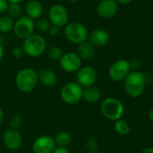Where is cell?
Instances as JSON below:
<instances>
[{
    "mask_svg": "<svg viewBox=\"0 0 153 153\" xmlns=\"http://www.w3.org/2000/svg\"><path fill=\"white\" fill-rule=\"evenodd\" d=\"M147 84V76L141 71H131L124 80L126 93L133 99H137L143 95Z\"/></svg>",
    "mask_w": 153,
    "mask_h": 153,
    "instance_id": "1",
    "label": "cell"
},
{
    "mask_svg": "<svg viewBox=\"0 0 153 153\" xmlns=\"http://www.w3.org/2000/svg\"><path fill=\"white\" fill-rule=\"evenodd\" d=\"M14 82L20 91L25 93L30 92L39 83L38 72L30 67L22 68L16 74Z\"/></svg>",
    "mask_w": 153,
    "mask_h": 153,
    "instance_id": "2",
    "label": "cell"
},
{
    "mask_svg": "<svg viewBox=\"0 0 153 153\" xmlns=\"http://www.w3.org/2000/svg\"><path fill=\"white\" fill-rule=\"evenodd\" d=\"M22 48L26 56L30 57H39L47 49V41L43 36L33 33L23 39Z\"/></svg>",
    "mask_w": 153,
    "mask_h": 153,
    "instance_id": "3",
    "label": "cell"
},
{
    "mask_svg": "<svg viewBox=\"0 0 153 153\" xmlns=\"http://www.w3.org/2000/svg\"><path fill=\"white\" fill-rule=\"evenodd\" d=\"M101 114L108 120L117 121L122 119L125 114V106L123 102L115 98H107L100 105Z\"/></svg>",
    "mask_w": 153,
    "mask_h": 153,
    "instance_id": "4",
    "label": "cell"
},
{
    "mask_svg": "<svg viewBox=\"0 0 153 153\" xmlns=\"http://www.w3.org/2000/svg\"><path fill=\"white\" fill-rule=\"evenodd\" d=\"M64 34L69 42L76 45L88 40L89 36V32L85 25L79 22H68L65 26Z\"/></svg>",
    "mask_w": 153,
    "mask_h": 153,
    "instance_id": "5",
    "label": "cell"
},
{
    "mask_svg": "<svg viewBox=\"0 0 153 153\" xmlns=\"http://www.w3.org/2000/svg\"><path fill=\"white\" fill-rule=\"evenodd\" d=\"M83 88L76 82H68L63 85L60 91V97L63 102L67 105H76L82 100Z\"/></svg>",
    "mask_w": 153,
    "mask_h": 153,
    "instance_id": "6",
    "label": "cell"
},
{
    "mask_svg": "<svg viewBox=\"0 0 153 153\" xmlns=\"http://www.w3.org/2000/svg\"><path fill=\"white\" fill-rule=\"evenodd\" d=\"M35 29V21L27 15H22L15 20L13 31L18 39L23 40L32 35Z\"/></svg>",
    "mask_w": 153,
    "mask_h": 153,
    "instance_id": "7",
    "label": "cell"
},
{
    "mask_svg": "<svg viewBox=\"0 0 153 153\" xmlns=\"http://www.w3.org/2000/svg\"><path fill=\"white\" fill-rule=\"evenodd\" d=\"M48 20L51 22V25L58 28L65 27L69 21L68 10L61 4H55L49 8Z\"/></svg>",
    "mask_w": 153,
    "mask_h": 153,
    "instance_id": "8",
    "label": "cell"
},
{
    "mask_svg": "<svg viewBox=\"0 0 153 153\" xmlns=\"http://www.w3.org/2000/svg\"><path fill=\"white\" fill-rule=\"evenodd\" d=\"M132 71L129 61L118 59L115 61L108 68V76L114 82L124 81Z\"/></svg>",
    "mask_w": 153,
    "mask_h": 153,
    "instance_id": "9",
    "label": "cell"
},
{
    "mask_svg": "<svg viewBox=\"0 0 153 153\" xmlns=\"http://www.w3.org/2000/svg\"><path fill=\"white\" fill-rule=\"evenodd\" d=\"M98 74L96 70L90 65L82 66L76 72V82L83 89L91 87L97 82Z\"/></svg>",
    "mask_w": 153,
    "mask_h": 153,
    "instance_id": "10",
    "label": "cell"
},
{
    "mask_svg": "<svg viewBox=\"0 0 153 153\" xmlns=\"http://www.w3.org/2000/svg\"><path fill=\"white\" fill-rule=\"evenodd\" d=\"M82 58L75 52L64 53L59 60V65L66 73H76L82 67Z\"/></svg>",
    "mask_w": 153,
    "mask_h": 153,
    "instance_id": "11",
    "label": "cell"
},
{
    "mask_svg": "<svg viewBox=\"0 0 153 153\" xmlns=\"http://www.w3.org/2000/svg\"><path fill=\"white\" fill-rule=\"evenodd\" d=\"M31 148L33 153H53L56 144L52 136L45 134L36 138Z\"/></svg>",
    "mask_w": 153,
    "mask_h": 153,
    "instance_id": "12",
    "label": "cell"
},
{
    "mask_svg": "<svg viewBox=\"0 0 153 153\" xmlns=\"http://www.w3.org/2000/svg\"><path fill=\"white\" fill-rule=\"evenodd\" d=\"M3 143L10 151H17L22 147V136L19 130L9 128L3 134Z\"/></svg>",
    "mask_w": 153,
    "mask_h": 153,
    "instance_id": "13",
    "label": "cell"
},
{
    "mask_svg": "<svg viewBox=\"0 0 153 153\" xmlns=\"http://www.w3.org/2000/svg\"><path fill=\"white\" fill-rule=\"evenodd\" d=\"M118 11V4L115 0H100L97 6V13L105 19H109L114 17Z\"/></svg>",
    "mask_w": 153,
    "mask_h": 153,
    "instance_id": "14",
    "label": "cell"
},
{
    "mask_svg": "<svg viewBox=\"0 0 153 153\" xmlns=\"http://www.w3.org/2000/svg\"><path fill=\"white\" fill-rule=\"evenodd\" d=\"M110 39V35L108 30L98 28L93 30L88 36V41L91 43L95 48H100L106 46Z\"/></svg>",
    "mask_w": 153,
    "mask_h": 153,
    "instance_id": "15",
    "label": "cell"
},
{
    "mask_svg": "<svg viewBox=\"0 0 153 153\" xmlns=\"http://www.w3.org/2000/svg\"><path fill=\"white\" fill-rule=\"evenodd\" d=\"M38 77H39V82H40L45 87H53L56 85L57 82V76L56 73L48 68L40 69L38 72Z\"/></svg>",
    "mask_w": 153,
    "mask_h": 153,
    "instance_id": "16",
    "label": "cell"
},
{
    "mask_svg": "<svg viewBox=\"0 0 153 153\" xmlns=\"http://www.w3.org/2000/svg\"><path fill=\"white\" fill-rule=\"evenodd\" d=\"M25 13L28 17L36 21L43 13V5L38 0H30L25 5Z\"/></svg>",
    "mask_w": 153,
    "mask_h": 153,
    "instance_id": "17",
    "label": "cell"
},
{
    "mask_svg": "<svg viewBox=\"0 0 153 153\" xmlns=\"http://www.w3.org/2000/svg\"><path fill=\"white\" fill-rule=\"evenodd\" d=\"M77 54L82 60H90L95 55V47L88 40L78 45Z\"/></svg>",
    "mask_w": 153,
    "mask_h": 153,
    "instance_id": "18",
    "label": "cell"
},
{
    "mask_svg": "<svg viewBox=\"0 0 153 153\" xmlns=\"http://www.w3.org/2000/svg\"><path fill=\"white\" fill-rule=\"evenodd\" d=\"M100 98H101V92L97 87L91 86L83 89L82 100H84L87 103L95 104L100 101Z\"/></svg>",
    "mask_w": 153,
    "mask_h": 153,
    "instance_id": "19",
    "label": "cell"
},
{
    "mask_svg": "<svg viewBox=\"0 0 153 153\" xmlns=\"http://www.w3.org/2000/svg\"><path fill=\"white\" fill-rule=\"evenodd\" d=\"M54 140H55V143L56 144V147L67 148L71 144L73 139H72V135L68 132L62 131L55 136Z\"/></svg>",
    "mask_w": 153,
    "mask_h": 153,
    "instance_id": "20",
    "label": "cell"
},
{
    "mask_svg": "<svg viewBox=\"0 0 153 153\" xmlns=\"http://www.w3.org/2000/svg\"><path fill=\"white\" fill-rule=\"evenodd\" d=\"M14 20L6 15L0 16V32L2 33H8L13 31L14 27Z\"/></svg>",
    "mask_w": 153,
    "mask_h": 153,
    "instance_id": "21",
    "label": "cell"
},
{
    "mask_svg": "<svg viewBox=\"0 0 153 153\" xmlns=\"http://www.w3.org/2000/svg\"><path fill=\"white\" fill-rule=\"evenodd\" d=\"M114 128H115V131L119 135H126L130 133V130H131V127H130V125L128 124V122L126 120H123V119L115 121Z\"/></svg>",
    "mask_w": 153,
    "mask_h": 153,
    "instance_id": "22",
    "label": "cell"
},
{
    "mask_svg": "<svg viewBox=\"0 0 153 153\" xmlns=\"http://www.w3.org/2000/svg\"><path fill=\"white\" fill-rule=\"evenodd\" d=\"M22 8L20 4H9L6 14L13 19L14 21L19 19L21 16H22Z\"/></svg>",
    "mask_w": 153,
    "mask_h": 153,
    "instance_id": "23",
    "label": "cell"
},
{
    "mask_svg": "<svg viewBox=\"0 0 153 153\" xmlns=\"http://www.w3.org/2000/svg\"><path fill=\"white\" fill-rule=\"evenodd\" d=\"M63 55L64 52L62 48L58 46H52L48 49V56L53 61H59Z\"/></svg>",
    "mask_w": 153,
    "mask_h": 153,
    "instance_id": "24",
    "label": "cell"
},
{
    "mask_svg": "<svg viewBox=\"0 0 153 153\" xmlns=\"http://www.w3.org/2000/svg\"><path fill=\"white\" fill-rule=\"evenodd\" d=\"M51 27V22H49L48 18H39L36 20L35 22V28L41 31V32H46L48 31L49 28Z\"/></svg>",
    "mask_w": 153,
    "mask_h": 153,
    "instance_id": "25",
    "label": "cell"
},
{
    "mask_svg": "<svg viewBox=\"0 0 153 153\" xmlns=\"http://www.w3.org/2000/svg\"><path fill=\"white\" fill-rule=\"evenodd\" d=\"M9 125L10 128L19 130V128L22 127V118L19 114H13L9 118Z\"/></svg>",
    "mask_w": 153,
    "mask_h": 153,
    "instance_id": "26",
    "label": "cell"
},
{
    "mask_svg": "<svg viewBox=\"0 0 153 153\" xmlns=\"http://www.w3.org/2000/svg\"><path fill=\"white\" fill-rule=\"evenodd\" d=\"M98 146H99V143H98V140L95 137L91 136V137H88L86 139V141H85V147H86V149L89 152L97 151Z\"/></svg>",
    "mask_w": 153,
    "mask_h": 153,
    "instance_id": "27",
    "label": "cell"
},
{
    "mask_svg": "<svg viewBox=\"0 0 153 153\" xmlns=\"http://www.w3.org/2000/svg\"><path fill=\"white\" fill-rule=\"evenodd\" d=\"M11 55H12V56L13 58L20 59L25 54H24V51H23V49H22V47H14V48H13V49L11 51Z\"/></svg>",
    "mask_w": 153,
    "mask_h": 153,
    "instance_id": "28",
    "label": "cell"
},
{
    "mask_svg": "<svg viewBox=\"0 0 153 153\" xmlns=\"http://www.w3.org/2000/svg\"><path fill=\"white\" fill-rule=\"evenodd\" d=\"M60 33V28L56 27V26H54V25H51V27L49 28L48 30V34L53 37V38H56L59 35Z\"/></svg>",
    "mask_w": 153,
    "mask_h": 153,
    "instance_id": "29",
    "label": "cell"
},
{
    "mask_svg": "<svg viewBox=\"0 0 153 153\" xmlns=\"http://www.w3.org/2000/svg\"><path fill=\"white\" fill-rule=\"evenodd\" d=\"M9 3L7 0H0V16L6 13Z\"/></svg>",
    "mask_w": 153,
    "mask_h": 153,
    "instance_id": "30",
    "label": "cell"
},
{
    "mask_svg": "<svg viewBox=\"0 0 153 153\" xmlns=\"http://www.w3.org/2000/svg\"><path fill=\"white\" fill-rule=\"evenodd\" d=\"M129 63H130V66H131L132 71H138V69L141 66V62L138 59H134V60L130 61Z\"/></svg>",
    "mask_w": 153,
    "mask_h": 153,
    "instance_id": "31",
    "label": "cell"
},
{
    "mask_svg": "<svg viewBox=\"0 0 153 153\" xmlns=\"http://www.w3.org/2000/svg\"><path fill=\"white\" fill-rule=\"evenodd\" d=\"M53 153H71L70 150L68 148H65V147H56Z\"/></svg>",
    "mask_w": 153,
    "mask_h": 153,
    "instance_id": "32",
    "label": "cell"
},
{
    "mask_svg": "<svg viewBox=\"0 0 153 153\" xmlns=\"http://www.w3.org/2000/svg\"><path fill=\"white\" fill-rule=\"evenodd\" d=\"M4 49L3 45L0 43V64H1V62H2V60L4 58Z\"/></svg>",
    "mask_w": 153,
    "mask_h": 153,
    "instance_id": "33",
    "label": "cell"
},
{
    "mask_svg": "<svg viewBox=\"0 0 153 153\" xmlns=\"http://www.w3.org/2000/svg\"><path fill=\"white\" fill-rule=\"evenodd\" d=\"M118 4H130L133 0H115Z\"/></svg>",
    "mask_w": 153,
    "mask_h": 153,
    "instance_id": "34",
    "label": "cell"
},
{
    "mask_svg": "<svg viewBox=\"0 0 153 153\" xmlns=\"http://www.w3.org/2000/svg\"><path fill=\"white\" fill-rule=\"evenodd\" d=\"M141 153H153V147H147L145 149H143Z\"/></svg>",
    "mask_w": 153,
    "mask_h": 153,
    "instance_id": "35",
    "label": "cell"
},
{
    "mask_svg": "<svg viewBox=\"0 0 153 153\" xmlns=\"http://www.w3.org/2000/svg\"><path fill=\"white\" fill-rule=\"evenodd\" d=\"M4 112L2 107L0 106V124L4 121Z\"/></svg>",
    "mask_w": 153,
    "mask_h": 153,
    "instance_id": "36",
    "label": "cell"
},
{
    "mask_svg": "<svg viewBox=\"0 0 153 153\" xmlns=\"http://www.w3.org/2000/svg\"><path fill=\"white\" fill-rule=\"evenodd\" d=\"M148 116H149V118H150V120L152 121L153 123V107L149 110V114H148Z\"/></svg>",
    "mask_w": 153,
    "mask_h": 153,
    "instance_id": "37",
    "label": "cell"
},
{
    "mask_svg": "<svg viewBox=\"0 0 153 153\" xmlns=\"http://www.w3.org/2000/svg\"><path fill=\"white\" fill-rule=\"evenodd\" d=\"M24 0H7L9 4H21Z\"/></svg>",
    "mask_w": 153,
    "mask_h": 153,
    "instance_id": "38",
    "label": "cell"
},
{
    "mask_svg": "<svg viewBox=\"0 0 153 153\" xmlns=\"http://www.w3.org/2000/svg\"><path fill=\"white\" fill-rule=\"evenodd\" d=\"M89 153H103L102 152H100V151H98V150H97V151H93V152H90Z\"/></svg>",
    "mask_w": 153,
    "mask_h": 153,
    "instance_id": "39",
    "label": "cell"
},
{
    "mask_svg": "<svg viewBox=\"0 0 153 153\" xmlns=\"http://www.w3.org/2000/svg\"><path fill=\"white\" fill-rule=\"evenodd\" d=\"M67 1H69V2H71V3H76V2H78V1H80V0H67Z\"/></svg>",
    "mask_w": 153,
    "mask_h": 153,
    "instance_id": "40",
    "label": "cell"
}]
</instances>
